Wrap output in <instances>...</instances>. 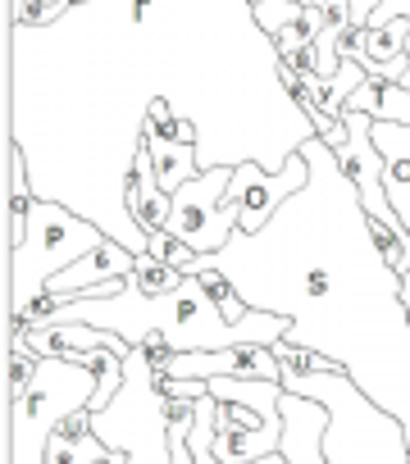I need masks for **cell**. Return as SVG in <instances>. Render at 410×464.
<instances>
[{
	"label": "cell",
	"mask_w": 410,
	"mask_h": 464,
	"mask_svg": "<svg viewBox=\"0 0 410 464\" xmlns=\"http://www.w3.org/2000/svg\"><path fill=\"white\" fill-rule=\"evenodd\" d=\"M301 155L310 160V182L260 232H238L205 260L224 269L251 310L283 314L292 324L288 342L337 360L410 437V314L401 274L378 256L337 150L310 137Z\"/></svg>",
	"instance_id": "obj_1"
},
{
	"label": "cell",
	"mask_w": 410,
	"mask_h": 464,
	"mask_svg": "<svg viewBox=\"0 0 410 464\" xmlns=\"http://www.w3.org/2000/svg\"><path fill=\"white\" fill-rule=\"evenodd\" d=\"M64 324H92V328L119 333L128 346H137L146 333H164L178 346V355H187V351H224V346H242V342L274 346L292 333V324L283 314H269V310H251L242 324L224 319V310L210 301V292L200 287L196 274H187L173 296H142V292L123 287L119 296L64 301L60 314L51 319V328H64Z\"/></svg>",
	"instance_id": "obj_2"
},
{
	"label": "cell",
	"mask_w": 410,
	"mask_h": 464,
	"mask_svg": "<svg viewBox=\"0 0 410 464\" xmlns=\"http://www.w3.org/2000/svg\"><path fill=\"white\" fill-rule=\"evenodd\" d=\"M101 242H105V227H96L92 218H83L64 200L37 196L24 242L10 251V305H5V314H24L42 292H51L55 274L78 265Z\"/></svg>",
	"instance_id": "obj_3"
},
{
	"label": "cell",
	"mask_w": 410,
	"mask_h": 464,
	"mask_svg": "<svg viewBox=\"0 0 410 464\" xmlns=\"http://www.w3.org/2000/svg\"><path fill=\"white\" fill-rule=\"evenodd\" d=\"M96 392H101V373L92 364L46 355L28 392L15 405H5L10 410V464H46L51 432L69 414L87 410Z\"/></svg>",
	"instance_id": "obj_4"
},
{
	"label": "cell",
	"mask_w": 410,
	"mask_h": 464,
	"mask_svg": "<svg viewBox=\"0 0 410 464\" xmlns=\"http://www.w3.org/2000/svg\"><path fill=\"white\" fill-rule=\"evenodd\" d=\"M96 437L110 450H123V464H173L169 455V401L155 387V369L151 360L132 346V355L123 360V387L119 396L92 414ZM110 464V459H101Z\"/></svg>",
	"instance_id": "obj_5"
},
{
	"label": "cell",
	"mask_w": 410,
	"mask_h": 464,
	"mask_svg": "<svg viewBox=\"0 0 410 464\" xmlns=\"http://www.w3.org/2000/svg\"><path fill=\"white\" fill-rule=\"evenodd\" d=\"M229 187H233V164H215L173 191L169 232L178 242H187L196 256H220L238 237L242 209L238 200H229Z\"/></svg>",
	"instance_id": "obj_6"
},
{
	"label": "cell",
	"mask_w": 410,
	"mask_h": 464,
	"mask_svg": "<svg viewBox=\"0 0 410 464\" xmlns=\"http://www.w3.org/2000/svg\"><path fill=\"white\" fill-rule=\"evenodd\" d=\"M310 182V160L301 150L288 155V164L278 173H269L260 160H242L233 164V187H229V200H238L242 218H238V232H260L301 187Z\"/></svg>",
	"instance_id": "obj_7"
},
{
	"label": "cell",
	"mask_w": 410,
	"mask_h": 464,
	"mask_svg": "<svg viewBox=\"0 0 410 464\" xmlns=\"http://www.w3.org/2000/svg\"><path fill=\"white\" fill-rule=\"evenodd\" d=\"M283 455L288 464H333L324 455V432H328V410L315 396L283 392Z\"/></svg>",
	"instance_id": "obj_8"
},
{
	"label": "cell",
	"mask_w": 410,
	"mask_h": 464,
	"mask_svg": "<svg viewBox=\"0 0 410 464\" xmlns=\"http://www.w3.org/2000/svg\"><path fill=\"white\" fill-rule=\"evenodd\" d=\"M123 205L132 214V223L146 232H164L169 227V214H173V196L160 187L155 178V160H151V146L137 141V155L128 164V178H123Z\"/></svg>",
	"instance_id": "obj_9"
},
{
	"label": "cell",
	"mask_w": 410,
	"mask_h": 464,
	"mask_svg": "<svg viewBox=\"0 0 410 464\" xmlns=\"http://www.w3.org/2000/svg\"><path fill=\"white\" fill-rule=\"evenodd\" d=\"M101 459H110V464H123L128 455L123 450H110L101 437H96V428H92V410H78V414H69L55 432H51V446H46V464H101Z\"/></svg>",
	"instance_id": "obj_10"
},
{
	"label": "cell",
	"mask_w": 410,
	"mask_h": 464,
	"mask_svg": "<svg viewBox=\"0 0 410 464\" xmlns=\"http://www.w3.org/2000/svg\"><path fill=\"white\" fill-rule=\"evenodd\" d=\"M405 42H410V19H392V24H383V28H365L356 64H365V73H374V78L401 82L405 69H410Z\"/></svg>",
	"instance_id": "obj_11"
},
{
	"label": "cell",
	"mask_w": 410,
	"mask_h": 464,
	"mask_svg": "<svg viewBox=\"0 0 410 464\" xmlns=\"http://www.w3.org/2000/svg\"><path fill=\"white\" fill-rule=\"evenodd\" d=\"M33 205H37V187H33V173H28V155L10 137V146H5V246L10 251L24 242Z\"/></svg>",
	"instance_id": "obj_12"
},
{
	"label": "cell",
	"mask_w": 410,
	"mask_h": 464,
	"mask_svg": "<svg viewBox=\"0 0 410 464\" xmlns=\"http://www.w3.org/2000/svg\"><path fill=\"white\" fill-rule=\"evenodd\" d=\"M347 110L369 114V119H378V123H410V87L369 73V78L347 96Z\"/></svg>",
	"instance_id": "obj_13"
},
{
	"label": "cell",
	"mask_w": 410,
	"mask_h": 464,
	"mask_svg": "<svg viewBox=\"0 0 410 464\" xmlns=\"http://www.w3.org/2000/svg\"><path fill=\"white\" fill-rule=\"evenodd\" d=\"M215 459L220 464H256V459H269L274 450H283V423L265 428V432H251V428H224L215 432Z\"/></svg>",
	"instance_id": "obj_14"
},
{
	"label": "cell",
	"mask_w": 410,
	"mask_h": 464,
	"mask_svg": "<svg viewBox=\"0 0 410 464\" xmlns=\"http://www.w3.org/2000/svg\"><path fill=\"white\" fill-rule=\"evenodd\" d=\"M182 269H173V265H160L155 256H137V265L128 269V278H123V287H132V292H142V296H173L178 287H182Z\"/></svg>",
	"instance_id": "obj_15"
},
{
	"label": "cell",
	"mask_w": 410,
	"mask_h": 464,
	"mask_svg": "<svg viewBox=\"0 0 410 464\" xmlns=\"http://www.w3.org/2000/svg\"><path fill=\"white\" fill-rule=\"evenodd\" d=\"M191 274L200 278V287H205V292H210V301H215V305L224 310V319H233V324H242V319L251 314V305H247V301L238 296V287H233V283L224 278V269H215V265H210V260H205V256H196V265H191Z\"/></svg>",
	"instance_id": "obj_16"
},
{
	"label": "cell",
	"mask_w": 410,
	"mask_h": 464,
	"mask_svg": "<svg viewBox=\"0 0 410 464\" xmlns=\"http://www.w3.org/2000/svg\"><path fill=\"white\" fill-rule=\"evenodd\" d=\"M274 355L283 364V378H319V373H342L337 360H328L324 351H310V346H297V342H274Z\"/></svg>",
	"instance_id": "obj_17"
},
{
	"label": "cell",
	"mask_w": 410,
	"mask_h": 464,
	"mask_svg": "<svg viewBox=\"0 0 410 464\" xmlns=\"http://www.w3.org/2000/svg\"><path fill=\"white\" fill-rule=\"evenodd\" d=\"M37 369H42V355L33 346L5 342V405H15L28 392V382L37 378Z\"/></svg>",
	"instance_id": "obj_18"
},
{
	"label": "cell",
	"mask_w": 410,
	"mask_h": 464,
	"mask_svg": "<svg viewBox=\"0 0 410 464\" xmlns=\"http://www.w3.org/2000/svg\"><path fill=\"white\" fill-rule=\"evenodd\" d=\"M73 14V0H15V28H55Z\"/></svg>",
	"instance_id": "obj_19"
},
{
	"label": "cell",
	"mask_w": 410,
	"mask_h": 464,
	"mask_svg": "<svg viewBox=\"0 0 410 464\" xmlns=\"http://www.w3.org/2000/svg\"><path fill=\"white\" fill-rule=\"evenodd\" d=\"M297 14H301L297 0H256V5H251V19H256V28H260L269 42H274Z\"/></svg>",
	"instance_id": "obj_20"
},
{
	"label": "cell",
	"mask_w": 410,
	"mask_h": 464,
	"mask_svg": "<svg viewBox=\"0 0 410 464\" xmlns=\"http://www.w3.org/2000/svg\"><path fill=\"white\" fill-rule=\"evenodd\" d=\"M146 256H155L160 265H173V269H182V274H191V265H196V251H191L187 242H178L169 227H164V232H151Z\"/></svg>",
	"instance_id": "obj_21"
},
{
	"label": "cell",
	"mask_w": 410,
	"mask_h": 464,
	"mask_svg": "<svg viewBox=\"0 0 410 464\" xmlns=\"http://www.w3.org/2000/svg\"><path fill=\"white\" fill-rule=\"evenodd\" d=\"M401 301H405V314H410V269L401 274Z\"/></svg>",
	"instance_id": "obj_22"
},
{
	"label": "cell",
	"mask_w": 410,
	"mask_h": 464,
	"mask_svg": "<svg viewBox=\"0 0 410 464\" xmlns=\"http://www.w3.org/2000/svg\"><path fill=\"white\" fill-rule=\"evenodd\" d=\"M196 464H220V459H215V450H210V446H205V450H196Z\"/></svg>",
	"instance_id": "obj_23"
},
{
	"label": "cell",
	"mask_w": 410,
	"mask_h": 464,
	"mask_svg": "<svg viewBox=\"0 0 410 464\" xmlns=\"http://www.w3.org/2000/svg\"><path fill=\"white\" fill-rule=\"evenodd\" d=\"M83 5H87V0H73V10H83Z\"/></svg>",
	"instance_id": "obj_24"
},
{
	"label": "cell",
	"mask_w": 410,
	"mask_h": 464,
	"mask_svg": "<svg viewBox=\"0 0 410 464\" xmlns=\"http://www.w3.org/2000/svg\"><path fill=\"white\" fill-rule=\"evenodd\" d=\"M247 5H256V0H247Z\"/></svg>",
	"instance_id": "obj_25"
}]
</instances>
